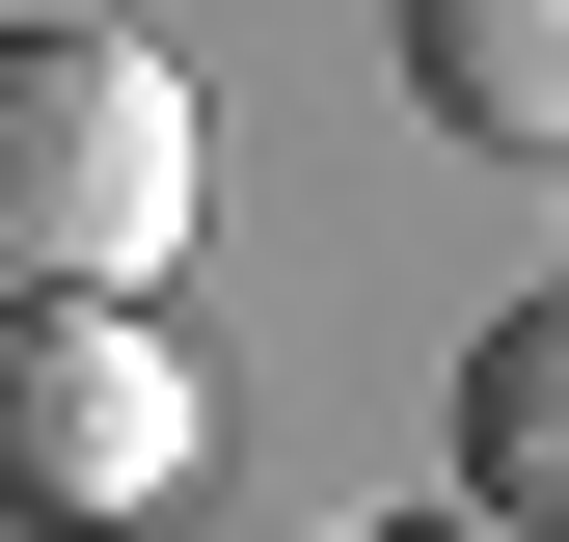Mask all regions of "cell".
<instances>
[{
	"instance_id": "obj_4",
	"label": "cell",
	"mask_w": 569,
	"mask_h": 542,
	"mask_svg": "<svg viewBox=\"0 0 569 542\" xmlns=\"http://www.w3.org/2000/svg\"><path fill=\"white\" fill-rule=\"evenodd\" d=\"M461 489L516 515V542H569V271H542V299L461 353Z\"/></svg>"
},
{
	"instance_id": "obj_2",
	"label": "cell",
	"mask_w": 569,
	"mask_h": 542,
	"mask_svg": "<svg viewBox=\"0 0 569 542\" xmlns=\"http://www.w3.org/2000/svg\"><path fill=\"white\" fill-rule=\"evenodd\" d=\"M163 489H190V353L136 299H28L0 325V515L28 542H136Z\"/></svg>"
},
{
	"instance_id": "obj_1",
	"label": "cell",
	"mask_w": 569,
	"mask_h": 542,
	"mask_svg": "<svg viewBox=\"0 0 569 542\" xmlns=\"http://www.w3.org/2000/svg\"><path fill=\"white\" fill-rule=\"evenodd\" d=\"M190 190H218V136L136 28H0V299H136V271H190Z\"/></svg>"
},
{
	"instance_id": "obj_3",
	"label": "cell",
	"mask_w": 569,
	"mask_h": 542,
	"mask_svg": "<svg viewBox=\"0 0 569 542\" xmlns=\"http://www.w3.org/2000/svg\"><path fill=\"white\" fill-rule=\"evenodd\" d=\"M407 109L488 163H569V0H407Z\"/></svg>"
}]
</instances>
